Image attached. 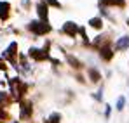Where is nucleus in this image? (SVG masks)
Here are the masks:
<instances>
[{"mask_svg":"<svg viewBox=\"0 0 129 123\" xmlns=\"http://www.w3.org/2000/svg\"><path fill=\"white\" fill-rule=\"evenodd\" d=\"M37 11H39V16L42 18V21H47V5L40 2L39 5H37Z\"/></svg>","mask_w":129,"mask_h":123,"instance_id":"6","label":"nucleus"},{"mask_svg":"<svg viewBox=\"0 0 129 123\" xmlns=\"http://www.w3.org/2000/svg\"><path fill=\"white\" fill-rule=\"evenodd\" d=\"M100 2H101L103 5H108V4H117V5H120V7L124 5V0H100Z\"/></svg>","mask_w":129,"mask_h":123,"instance_id":"11","label":"nucleus"},{"mask_svg":"<svg viewBox=\"0 0 129 123\" xmlns=\"http://www.w3.org/2000/svg\"><path fill=\"white\" fill-rule=\"evenodd\" d=\"M59 120H61V116L58 113H54V114H51V118L47 120V123H59Z\"/></svg>","mask_w":129,"mask_h":123,"instance_id":"12","label":"nucleus"},{"mask_svg":"<svg viewBox=\"0 0 129 123\" xmlns=\"http://www.w3.org/2000/svg\"><path fill=\"white\" fill-rule=\"evenodd\" d=\"M30 113H31V102H23L21 104V116L26 118Z\"/></svg>","mask_w":129,"mask_h":123,"instance_id":"8","label":"nucleus"},{"mask_svg":"<svg viewBox=\"0 0 129 123\" xmlns=\"http://www.w3.org/2000/svg\"><path fill=\"white\" fill-rule=\"evenodd\" d=\"M127 23H129V19H127Z\"/></svg>","mask_w":129,"mask_h":123,"instance_id":"17","label":"nucleus"},{"mask_svg":"<svg viewBox=\"0 0 129 123\" xmlns=\"http://www.w3.org/2000/svg\"><path fill=\"white\" fill-rule=\"evenodd\" d=\"M30 30H31L35 35H44V33H47L51 28H49L47 23H44V21H31V23H30Z\"/></svg>","mask_w":129,"mask_h":123,"instance_id":"1","label":"nucleus"},{"mask_svg":"<svg viewBox=\"0 0 129 123\" xmlns=\"http://www.w3.org/2000/svg\"><path fill=\"white\" fill-rule=\"evenodd\" d=\"M9 14V4L7 2H0V19H5Z\"/></svg>","mask_w":129,"mask_h":123,"instance_id":"7","label":"nucleus"},{"mask_svg":"<svg viewBox=\"0 0 129 123\" xmlns=\"http://www.w3.org/2000/svg\"><path fill=\"white\" fill-rule=\"evenodd\" d=\"M44 2L51 4V5H54V7H59V2H58V0H44Z\"/></svg>","mask_w":129,"mask_h":123,"instance_id":"15","label":"nucleus"},{"mask_svg":"<svg viewBox=\"0 0 129 123\" xmlns=\"http://www.w3.org/2000/svg\"><path fill=\"white\" fill-rule=\"evenodd\" d=\"M11 85H12V94L16 97H21L23 94L26 92V85L19 82V78H12L11 80Z\"/></svg>","mask_w":129,"mask_h":123,"instance_id":"2","label":"nucleus"},{"mask_svg":"<svg viewBox=\"0 0 129 123\" xmlns=\"http://www.w3.org/2000/svg\"><path fill=\"white\" fill-rule=\"evenodd\" d=\"M89 24H91L92 28H96V30H98V28H101V26H103V21H101V18H92V19L89 21Z\"/></svg>","mask_w":129,"mask_h":123,"instance_id":"10","label":"nucleus"},{"mask_svg":"<svg viewBox=\"0 0 129 123\" xmlns=\"http://www.w3.org/2000/svg\"><path fill=\"white\" fill-rule=\"evenodd\" d=\"M30 57H33L35 61H44V59H47L49 56H47V50L44 49V50H39V49H30Z\"/></svg>","mask_w":129,"mask_h":123,"instance_id":"3","label":"nucleus"},{"mask_svg":"<svg viewBox=\"0 0 129 123\" xmlns=\"http://www.w3.org/2000/svg\"><path fill=\"white\" fill-rule=\"evenodd\" d=\"M115 49L117 50H126V49H129V37H120L119 40L115 42Z\"/></svg>","mask_w":129,"mask_h":123,"instance_id":"4","label":"nucleus"},{"mask_svg":"<svg viewBox=\"0 0 129 123\" xmlns=\"http://www.w3.org/2000/svg\"><path fill=\"white\" fill-rule=\"evenodd\" d=\"M4 68H5V66H4V61L0 59V69H4Z\"/></svg>","mask_w":129,"mask_h":123,"instance_id":"16","label":"nucleus"},{"mask_svg":"<svg viewBox=\"0 0 129 123\" xmlns=\"http://www.w3.org/2000/svg\"><path fill=\"white\" fill-rule=\"evenodd\" d=\"M124 102H126V99H124V97H119V101H117V109H122V107H124Z\"/></svg>","mask_w":129,"mask_h":123,"instance_id":"13","label":"nucleus"},{"mask_svg":"<svg viewBox=\"0 0 129 123\" xmlns=\"http://www.w3.org/2000/svg\"><path fill=\"white\" fill-rule=\"evenodd\" d=\"M63 31L66 35H70V37H75V33H77V24H75V23H66L63 26Z\"/></svg>","mask_w":129,"mask_h":123,"instance_id":"5","label":"nucleus"},{"mask_svg":"<svg viewBox=\"0 0 129 123\" xmlns=\"http://www.w3.org/2000/svg\"><path fill=\"white\" fill-rule=\"evenodd\" d=\"M89 73H91V76H92V82H98V80H100V75H98L94 69H91Z\"/></svg>","mask_w":129,"mask_h":123,"instance_id":"14","label":"nucleus"},{"mask_svg":"<svg viewBox=\"0 0 129 123\" xmlns=\"http://www.w3.org/2000/svg\"><path fill=\"white\" fill-rule=\"evenodd\" d=\"M100 54H101V57H103L105 61H110V59H112V56H113V54H112V49H110V47H103Z\"/></svg>","mask_w":129,"mask_h":123,"instance_id":"9","label":"nucleus"}]
</instances>
